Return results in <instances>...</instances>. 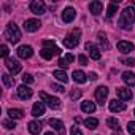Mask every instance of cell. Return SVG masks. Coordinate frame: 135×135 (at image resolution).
Masks as SVG:
<instances>
[{"label": "cell", "mask_w": 135, "mask_h": 135, "mask_svg": "<svg viewBox=\"0 0 135 135\" xmlns=\"http://www.w3.org/2000/svg\"><path fill=\"white\" fill-rule=\"evenodd\" d=\"M30 11L33 13V15H45V11H46V7H45V3L43 2H32L30 3Z\"/></svg>", "instance_id": "obj_8"}, {"label": "cell", "mask_w": 135, "mask_h": 135, "mask_svg": "<svg viewBox=\"0 0 135 135\" xmlns=\"http://www.w3.org/2000/svg\"><path fill=\"white\" fill-rule=\"evenodd\" d=\"M22 81H24V84H30V83H33V76L29 75V73H24L22 75Z\"/></svg>", "instance_id": "obj_32"}, {"label": "cell", "mask_w": 135, "mask_h": 135, "mask_svg": "<svg viewBox=\"0 0 135 135\" xmlns=\"http://www.w3.org/2000/svg\"><path fill=\"white\" fill-rule=\"evenodd\" d=\"M118 11V3H110V7H108V13H107V16L108 18H111L114 13Z\"/></svg>", "instance_id": "obj_31"}, {"label": "cell", "mask_w": 135, "mask_h": 135, "mask_svg": "<svg viewBox=\"0 0 135 135\" xmlns=\"http://www.w3.org/2000/svg\"><path fill=\"white\" fill-rule=\"evenodd\" d=\"M8 114H10L11 119H21V118L24 116V111L19 110V108H10V110H8Z\"/></svg>", "instance_id": "obj_26"}, {"label": "cell", "mask_w": 135, "mask_h": 135, "mask_svg": "<svg viewBox=\"0 0 135 135\" xmlns=\"http://www.w3.org/2000/svg\"><path fill=\"white\" fill-rule=\"evenodd\" d=\"M118 97H119V100H122V102H129V100L132 99V91L127 89V88H119V89H118Z\"/></svg>", "instance_id": "obj_15"}, {"label": "cell", "mask_w": 135, "mask_h": 135, "mask_svg": "<svg viewBox=\"0 0 135 135\" xmlns=\"http://www.w3.org/2000/svg\"><path fill=\"white\" fill-rule=\"evenodd\" d=\"M32 114L33 116H43L45 114V105L41 103V102H35L33 103V107H32Z\"/></svg>", "instance_id": "obj_19"}, {"label": "cell", "mask_w": 135, "mask_h": 135, "mask_svg": "<svg viewBox=\"0 0 135 135\" xmlns=\"http://www.w3.org/2000/svg\"><path fill=\"white\" fill-rule=\"evenodd\" d=\"M40 26H41V22H40L38 19H27V21L24 22V29H26L27 32H35V30L40 29Z\"/></svg>", "instance_id": "obj_9"}, {"label": "cell", "mask_w": 135, "mask_h": 135, "mask_svg": "<svg viewBox=\"0 0 135 135\" xmlns=\"http://www.w3.org/2000/svg\"><path fill=\"white\" fill-rule=\"evenodd\" d=\"M80 97H81V91L73 89V91L70 92V99H72V100H76V99H80Z\"/></svg>", "instance_id": "obj_33"}, {"label": "cell", "mask_w": 135, "mask_h": 135, "mask_svg": "<svg viewBox=\"0 0 135 135\" xmlns=\"http://www.w3.org/2000/svg\"><path fill=\"white\" fill-rule=\"evenodd\" d=\"M32 54H33V49H32V46H29V45H22V46H19V49H18V56H19L21 59H29Z\"/></svg>", "instance_id": "obj_10"}, {"label": "cell", "mask_w": 135, "mask_h": 135, "mask_svg": "<svg viewBox=\"0 0 135 135\" xmlns=\"http://www.w3.org/2000/svg\"><path fill=\"white\" fill-rule=\"evenodd\" d=\"M62 41H64V46H65V48H75V46L80 43V38L72 33V35H67Z\"/></svg>", "instance_id": "obj_12"}, {"label": "cell", "mask_w": 135, "mask_h": 135, "mask_svg": "<svg viewBox=\"0 0 135 135\" xmlns=\"http://www.w3.org/2000/svg\"><path fill=\"white\" fill-rule=\"evenodd\" d=\"M89 76H91V80H92V81H95V80H97V75H95V73H89Z\"/></svg>", "instance_id": "obj_42"}, {"label": "cell", "mask_w": 135, "mask_h": 135, "mask_svg": "<svg viewBox=\"0 0 135 135\" xmlns=\"http://www.w3.org/2000/svg\"><path fill=\"white\" fill-rule=\"evenodd\" d=\"M107 124H108V127H111V129H119V121L114 119V118H108V119H107Z\"/></svg>", "instance_id": "obj_30"}, {"label": "cell", "mask_w": 135, "mask_h": 135, "mask_svg": "<svg viewBox=\"0 0 135 135\" xmlns=\"http://www.w3.org/2000/svg\"><path fill=\"white\" fill-rule=\"evenodd\" d=\"M45 135H54V133H52V132H46Z\"/></svg>", "instance_id": "obj_43"}, {"label": "cell", "mask_w": 135, "mask_h": 135, "mask_svg": "<svg viewBox=\"0 0 135 135\" xmlns=\"http://www.w3.org/2000/svg\"><path fill=\"white\" fill-rule=\"evenodd\" d=\"M81 110H83L84 113H94V111H95V105H94V102L86 100V102L81 103Z\"/></svg>", "instance_id": "obj_24"}, {"label": "cell", "mask_w": 135, "mask_h": 135, "mask_svg": "<svg viewBox=\"0 0 135 135\" xmlns=\"http://www.w3.org/2000/svg\"><path fill=\"white\" fill-rule=\"evenodd\" d=\"M122 81H124L127 86H135V75L130 73V72H124V73H122Z\"/></svg>", "instance_id": "obj_22"}, {"label": "cell", "mask_w": 135, "mask_h": 135, "mask_svg": "<svg viewBox=\"0 0 135 135\" xmlns=\"http://www.w3.org/2000/svg\"><path fill=\"white\" fill-rule=\"evenodd\" d=\"M29 132H30L32 135H38V133L41 132V124H40L38 121H32V122H29Z\"/></svg>", "instance_id": "obj_21"}, {"label": "cell", "mask_w": 135, "mask_h": 135, "mask_svg": "<svg viewBox=\"0 0 135 135\" xmlns=\"http://www.w3.org/2000/svg\"><path fill=\"white\" fill-rule=\"evenodd\" d=\"M18 95H19V99L27 100V99H30V97H32V89H30L29 86L22 84V86H19V88H18Z\"/></svg>", "instance_id": "obj_13"}, {"label": "cell", "mask_w": 135, "mask_h": 135, "mask_svg": "<svg viewBox=\"0 0 135 135\" xmlns=\"http://www.w3.org/2000/svg\"><path fill=\"white\" fill-rule=\"evenodd\" d=\"M121 62H122L124 65H129V67H133V65H135V59H133V57H129V59H122Z\"/></svg>", "instance_id": "obj_34"}, {"label": "cell", "mask_w": 135, "mask_h": 135, "mask_svg": "<svg viewBox=\"0 0 135 135\" xmlns=\"http://www.w3.org/2000/svg\"><path fill=\"white\" fill-rule=\"evenodd\" d=\"M2 80H3V84H5L7 88H13V86H15V78H13V76H10V75L5 73V75L2 76Z\"/></svg>", "instance_id": "obj_29"}, {"label": "cell", "mask_w": 135, "mask_h": 135, "mask_svg": "<svg viewBox=\"0 0 135 135\" xmlns=\"http://www.w3.org/2000/svg\"><path fill=\"white\" fill-rule=\"evenodd\" d=\"M5 37H7V40L11 41V43H18V41L21 40V32H19V29H18V26H16L15 22H10V24L7 26Z\"/></svg>", "instance_id": "obj_2"}, {"label": "cell", "mask_w": 135, "mask_h": 135, "mask_svg": "<svg viewBox=\"0 0 135 135\" xmlns=\"http://www.w3.org/2000/svg\"><path fill=\"white\" fill-rule=\"evenodd\" d=\"M127 132H130L132 135H135V122H133V121L127 124Z\"/></svg>", "instance_id": "obj_37"}, {"label": "cell", "mask_w": 135, "mask_h": 135, "mask_svg": "<svg viewBox=\"0 0 135 135\" xmlns=\"http://www.w3.org/2000/svg\"><path fill=\"white\" fill-rule=\"evenodd\" d=\"M118 49H119L121 52H124V54H129V52L133 51V45H132L130 41H119V43H118Z\"/></svg>", "instance_id": "obj_18"}, {"label": "cell", "mask_w": 135, "mask_h": 135, "mask_svg": "<svg viewBox=\"0 0 135 135\" xmlns=\"http://www.w3.org/2000/svg\"><path fill=\"white\" fill-rule=\"evenodd\" d=\"M84 126H86L88 129H95V127L99 126V121H97L95 118H88V119H84Z\"/></svg>", "instance_id": "obj_28"}, {"label": "cell", "mask_w": 135, "mask_h": 135, "mask_svg": "<svg viewBox=\"0 0 135 135\" xmlns=\"http://www.w3.org/2000/svg\"><path fill=\"white\" fill-rule=\"evenodd\" d=\"M72 135H83V133H81V130L75 126V127H72Z\"/></svg>", "instance_id": "obj_41"}, {"label": "cell", "mask_w": 135, "mask_h": 135, "mask_svg": "<svg viewBox=\"0 0 135 135\" xmlns=\"http://www.w3.org/2000/svg\"><path fill=\"white\" fill-rule=\"evenodd\" d=\"M52 75H54L59 81H62V83H67V81H69V76H67V73H65L64 70H54Z\"/></svg>", "instance_id": "obj_27"}, {"label": "cell", "mask_w": 135, "mask_h": 135, "mask_svg": "<svg viewBox=\"0 0 135 135\" xmlns=\"http://www.w3.org/2000/svg\"><path fill=\"white\" fill-rule=\"evenodd\" d=\"M51 88H52L56 92H64V88H62V86H59V84H51Z\"/></svg>", "instance_id": "obj_40"}, {"label": "cell", "mask_w": 135, "mask_h": 135, "mask_svg": "<svg viewBox=\"0 0 135 135\" xmlns=\"http://www.w3.org/2000/svg\"><path fill=\"white\" fill-rule=\"evenodd\" d=\"M110 111H113V113H118V111H124L126 108H127V105H126V102H122V100H119V99H113L111 102H110Z\"/></svg>", "instance_id": "obj_5"}, {"label": "cell", "mask_w": 135, "mask_h": 135, "mask_svg": "<svg viewBox=\"0 0 135 135\" xmlns=\"http://www.w3.org/2000/svg\"><path fill=\"white\" fill-rule=\"evenodd\" d=\"M43 45H45V48H54V41L52 40H45Z\"/></svg>", "instance_id": "obj_39"}, {"label": "cell", "mask_w": 135, "mask_h": 135, "mask_svg": "<svg viewBox=\"0 0 135 135\" xmlns=\"http://www.w3.org/2000/svg\"><path fill=\"white\" fill-rule=\"evenodd\" d=\"M75 16H76V11L72 7H69V8H65L64 13H62V21L64 22H72L75 19Z\"/></svg>", "instance_id": "obj_14"}, {"label": "cell", "mask_w": 135, "mask_h": 135, "mask_svg": "<svg viewBox=\"0 0 135 135\" xmlns=\"http://www.w3.org/2000/svg\"><path fill=\"white\" fill-rule=\"evenodd\" d=\"M40 54H41V57H43V59L51 60L54 54H60V49H59V48H56V46H54V48H43V49L40 51Z\"/></svg>", "instance_id": "obj_7"}, {"label": "cell", "mask_w": 135, "mask_h": 135, "mask_svg": "<svg viewBox=\"0 0 135 135\" xmlns=\"http://www.w3.org/2000/svg\"><path fill=\"white\" fill-rule=\"evenodd\" d=\"M89 10H91V13L92 15H100L102 13V10H103V3L102 2H97V0H94V2H91L89 3Z\"/></svg>", "instance_id": "obj_17"}, {"label": "cell", "mask_w": 135, "mask_h": 135, "mask_svg": "<svg viewBox=\"0 0 135 135\" xmlns=\"http://www.w3.org/2000/svg\"><path fill=\"white\" fill-rule=\"evenodd\" d=\"M133 114H135V110H133Z\"/></svg>", "instance_id": "obj_44"}, {"label": "cell", "mask_w": 135, "mask_h": 135, "mask_svg": "<svg viewBox=\"0 0 135 135\" xmlns=\"http://www.w3.org/2000/svg\"><path fill=\"white\" fill-rule=\"evenodd\" d=\"M8 46L7 45H2V46H0V56H3V57H7L8 56Z\"/></svg>", "instance_id": "obj_35"}, {"label": "cell", "mask_w": 135, "mask_h": 135, "mask_svg": "<svg viewBox=\"0 0 135 135\" xmlns=\"http://www.w3.org/2000/svg\"><path fill=\"white\" fill-rule=\"evenodd\" d=\"M86 49L89 51V56H91V59H94V60H99L100 59V49L94 45V43H86Z\"/></svg>", "instance_id": "obj_11"}, {"label": "cell", "mask_w": 135, "mask_h": 135, "mask_svg": "<svg viewBox=\"0 0 135 135\" xmlns=\"http://www.w3.org/2000/svg\"><path fill=\"white\" fill-rule=\"evenodd\" d=\"M73 60H75V56L73 54H65L64 57L59 59V65L62 67V69H65V67H69L70 62H73Z\"/></svg>", "instance_id": "obj_20"}, {"label": "cell", "mask_w": 135, "mask_h": 135, "mask_svg": "<svg viewBox=\"0 0 135 135\" xmlns=\"http://www.w3.org/2000/svg\"><path fill=\"white\" fill-rule=\"evenodd\" d=\"M135 22V7H127L119 19V26L122 29H130V24Z\"/></svg>", "instance_id": "obj_1"}, {"label": "cell", "mask_w": 135, "mask_h": 135, "mask_svg": "<svg viewBox=\"0 0 135 135\" xmlns=\"http://www.w3.org/2000/svg\"><path fill=\"white\" fill-rule=\"evenodd\" d=\"M48 122H49V126H51V127H54V129H56V130H57L60 135H65V127H64V122H62V121L51 118Z\"/></svg>", "instance_id": "obj_16"}, {"label": "cell", "mask_w": 135, "mask_h": 135, "mask_svg": "<svg viewBox=\"0 0 135 135\" xmlns=\"http://www.w3.org/2000/svg\"><path fill=\"white\" fill-rule=\"evenodd\" d=\"M107 97H108V88L99 86V88L95 89V100H97V103L103 105V103L107 102Z\"/></svg>", "instance_id": "obj_4"}, {"label": "cell", "mask_w": 135, "mask_h": 135, "mask_svg": "<svg viewBox=\"0 0 135 135\" xmlns=\"http://www.w3.org/2000/svg\"><path fill=\"white\" fill-rule=\"evenodd\" d=\"M5 65H7V69L13 73V75H18L21 72V64L15 59H5Z\"/></svg>", "instance_id": "obj_6"}, {"label": "cell", "mask_w": 135, "mask_h": 135, "mask_svg": "<svg viewBox=\"0 0 135 135\" xmlns=\"http://www.w3.org/2000/svg\"><path fill=\"white\" fill-rule=\"evenodd\" d=\"M3 126H5L7 129H15V127H16L15 121H8V119H7V121H3Z\"/></svg>", "instance_id": "obj_36"}, {"label": "cell", "mask_w": 135, "mask_h": 135, "mask_svg": "<svg viewBox=\"0 0 135 135\" xmlns=\"http://www.w3.org/2000/svg\"><path fill=\"white\" fill-rule=\"evenodd\" d=\"M99 43H100V46H102V49L103 51H107V49H110V43H108V40H107V35L103 33V32H100L99 35Z\"/></svg>", "instance_id": "obj_25"}, {"label": "cell", "mask_w": 135, "mask_h": 135, "mask_svg": "<svg viewBox=\"0 0 135 135\" xmlns=\"http://www.w3.org/2000/svg\"><path fill=\"white\" fill-rule=\"evenodd\" d=\"M40 97H41L43 100H46V105H48L49 108H52V110L60 108V100H59L57 97H51V95H48L46 92H40Z\"/></svg>", "instance_id": "obj_3"}, {"label": "cell", "mask_w": 135, "mask_h": 135, "mask_svg": "<svg viewBox=\"0 0 135 135\" xmlns=\"http://www.w3.org/2000/svg\"><path fill=\"white\" fill-rule=\"evenodd\" d=\"M78 60H80V64H81V65H88V57H86V56H83V54H81V56H78Z\"/></svg>", "instance_id": "obj_38"}, {"label": "cell", "mask_w": 135, "mask_h": 135, "mask_svg": "<svg viewBox=\"0 0 135 135\" xmlns=\"http://www.w3.org/2000/svg\"><path fill=\"white\" fill-rule=\"evenodd\" d=\"M86 76H88V75H86L83 70H75V72H73V80H75L76 83H81V84L86 83V80H88Z\"/></svg>", "instance_id": "obj_23"}]
</instances>
